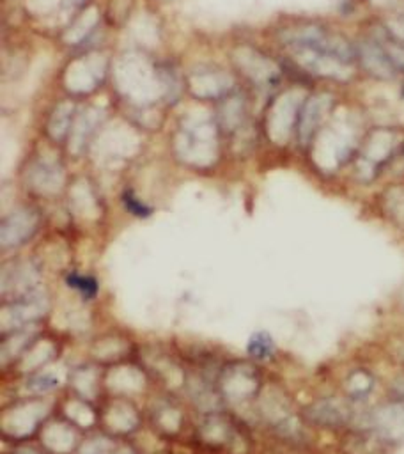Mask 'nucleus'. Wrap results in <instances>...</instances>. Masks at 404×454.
<instances>
[{
    "label": "nucleus",
    "mask_w": 404,
    "mask_h": 454,
    "mask_svg": "<svg viewBox=\"0 0 404 454\" xmlns=\"http://www.w3.org/2000/svg\"><path fill=\"white\" fill-rule=\"evenodd\" d=\"M248 353L257 360H266L273 353V339L266 332H257L250 337Z\"/></svg>",
    "instance_id": "nucleus-1"
},
{
    "label": "nucleus",
    "mask_w": 404,
    "mask_h": 454,
    "mask_svg": "<svg viewBox=\"0 0 404 454\" xmlns=\"http://www.w3.org/2000/svg\"><path fill=\"white\" fill-rule=\"evenodd\" d=\"M66 282H67L69 286L76 287V289H78L83 296H87V298L94 296L96 291H97V284H96V280L90 278V277H83V275L71 273V275L66 277Z\"/></svg>",
    "instance_id": "nucleus-2"
},
{
    "label": "nucleus",
    "mask_w": 404,
    "mask_h": 454,
    "mask_svg": "<svg viewBox=\"0 0 404 454\" xmlns=\"http://www.w3.org/2000/svg\"><path fill=\"white\" fill-rule=\"evenodd\" d=\"M314 415L317 420L321 422H328V424H335V422H342V413L338 408H335L333 404H321L319 408L314 410Z\"/></svg>",
    "instance_id": "nucleus-3"
},
{
    "label": "nucleus",
    "mask_w": 404,
    "mask_h": 454,
    "mask_svg": "<svg viewBox=\"0 0 404 454\" xmlns=\"http://www.w3.org/2000/svg\"><path fill=\"white\" fill-rule=\"evenodd\" d=\"M122 200H124L126 207H128L133 215H136V216H147V215H149V207L144 206L140 200L133 199V195H131L129 190L122 193Z\"/></svg>",
    "instance_id": "nucleus-4"
},
{
    "label": "nucleus",
    "mask_w": 404,
    "mask_h": 454,
    "mask_svg": "<svg viewBox=\"0 0 404 454\" xmlns=\"http://www.w3.org/2000/svg\"><path fill=\"white\" fill-rule=\"evenodd\" d=\"M395 387H397V392H399L400 399H404V378H400V380L395 383Z\"/></svg>",
    "instance_id": "nucleus-5"
},
{
    "label": "nucleus",
    "mask_w": 404,
    "mask_h": 454,
    "mask_svg": "<svg viewBox=\"0 0 404 454\" xmlns=\"http://www.w3.org/2000/svg\"><path fill=\"white\" fill-rule=\"evenodd\" d=\"M402 96H404V89H402Z\"/></svg>",
    "instance_id": "nucleus-6"
}]
</instances>
